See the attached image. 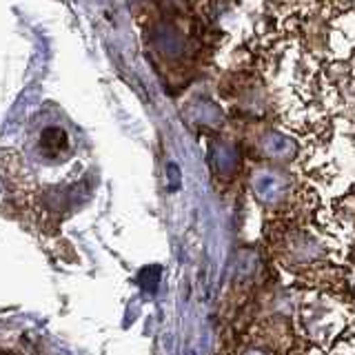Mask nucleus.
Masks as SVG:
<instances>
[{
  "mask_svg": "<svg viewBox=\"0 0 355 355\" xmlns=\"http://www.w3.org/2000/svg\"><path fill=\"white\" fill-rule=\"evenodd\" d=\"M0 355H40V347L33 342H18V347L11 344H0Z\"/></svg>",
  "mask_w": 355,
  "mask_h": 355,
  "instance_id": "1",
  "label": "nucleus"
}]
</instances>
